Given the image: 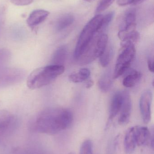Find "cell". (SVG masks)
I'll list each match as a JSON object with an SVG mask.
<instances>
[{
  "instance_id": "2e32d148",
  "label": "cell",
  "mask_w": 154,
  "mask_h": 154,
  "mask_svg": "<svg viewBox=\"0 0 154 154\" xmlns=\"http://www.w3.org/2000/svg\"><path fill=\"white\" fill-rule=\"evenodd\" d=\"M74 17L72 14H67L61 16L57 20L55 25L56 30L58 32L63 30L72 24Z\"/></svg>"
},
{
  "instance_id": "7a4b0ae2",
  "label": "cell",
  "mask_w": 154,
  "mask_h": 154,
  "mask_svg": "<svg viewBox=\"0 0 154 154\" xmlns=\"http://www.w3.org/2000/svg\"><path fill=\"white\" fill-rule=\"evenodd\" d=\"M65 71L63 66L51 65L33 70L28 77L27 85L31 89H35L49 85Z\"/></svg>"
},
{
  "instance_id": "30bf717a",
  "label": "cell",
  "mask_w": 154,
  "mask_h": 154,
  "mask_svg": "<svg viewBox=\"0 0 154 154\" xmlns=\"http://www.w3.org/2000/svg\"><path fill=\"white\" fill-rule=\"evenodd\" d=\"M124 98L123 91H118L113 96L110 104L108 121L111 122L120 112Z\"/></svg>"
},
{
  "instance_id": "d6986e66",
  "label": "cell",
  "mask_w": 154,
  "mask_h": 154,
  "mask_svg": "<svg viewBox=\"0 0 154 154\" xmlns=\"http://www.w3.org/2000/svg\"><path fill=\"white\" fill-rule=\"evenodd\" d=\"M113 55V49L112 47L107 46L104 52L99 57V62L100 65L104 67L107 66L110 63Z\"/></svg>"
},
{
  "instance_id": "603a6c76",
  "label": "cell",
  "mask_w": 154,
  "mask_h": 154,
  "mask_svg": "<svg viewBox=\"0 0 154 154\" xmlns=\"http://www.w3.org/2000/svg\"><path fill=\"white\" fill-rule=\"evenodd\" d=\"M114 16H115V12L114 11L110 12L106 14L105 16H103L100 23V29H99L100 33H101L109 25L113 20Z\"/></svg>"
},
{
  "instance_id": "cb8c5ba5",
  "label": "cell",
  "mask_w": 154,
  "mask_h": 154,
  "mask_svg": "<svg viewBox=\"0 0 154 154\" xmlns=\"http://www.w3.org/2000/svg\"><path fill=\"white\" fill-rule=\"evenodd\" d=\"M115 0H101L96 9V13L98 14L106 10Z\"/></svg>"
},
{
  "instance_id": "d4e9b609",
  "label": "cell",
  "mask_w": 154,
  "mask_h": 154,
  "mask_svg": "<svg viewBox=\"0 0 154 154\" xmlns=\"http://www.w3.org/2000/svg\"><path fill=\"white\" fill-rule=\"evenodd\" d=\"M33 1V0H11V2L15 5L24 6L30 4Z\"/></svg>"
},
{
  "instance_id": "7c38bea8",
  "label": "cell",
  "mask_w": 154,
  "mask_h": 154,
  "mask_svg": "<svg viewBox=\"0 0 154 154\" xmlns=\"http://www.w3.org/2000/svg\"><path fill=\"white\" fill-rule=\"evenodd\" d=\"M135 27L123 29L119 31L118 37L121 42H130L135 43L139 40L140 35L136 30Z\"/></svg>"
},
{
  "instance_id": "44dd1931",
  "label": "cell",
  "mask_w": 154,
  "mask_h": 154,
  "mask_svg": "<svg viewBox=\"0 0 154 154\" xmlns=\"http://www.w3.org/2000/svg\"><path fill=\"white\" fill-rule=\"evenodd\" d=\"M136 11L134 9L129 10L127 12L124 16V28L136 24Z\"/></svg>"
},
{
  "instance_id": "4fadbf2b",
  "label": "cell",
  "mask_w": 154,
  "mask_h": 154,
  "mask_svg": "<svg viewBox=\"0 0 154 154\" xmlns=\"http://www.w3.org/2000/svg\"><path fill=\"white\" fill-rule=\"evenodd\" d=\"M49 14L45 10H35L29 15L27 20V24L30 27H35L44 21Z\"/></svg>"
},
{
  "instance_id": "ba28073f",
  "label": "cell",
  "mask_w": 154,
  "mask_h": 154,
  "mask_svg": "<svg viewBox=\"0 0 154 154\" xmlns=\"http://www.w3.org/2000/svg\"><path fill=\"white\" fill-rule=\"evenodd\" d=\"M152 93L150 91H147L143 93L140 98L139 106L141 116L144 123L148 124L152 118Z\"/></svg>"
},
{
  "instance_id": "ac0fdd59",
  "label": "cell",
  "mask_w": 154,
  "mask_h": 154,
  "mask_svg": "<svg viewBox=\"0 0 154 154\" xmlns=\"http://www.w3.org/2000/svg\"><path fill=\"white\" fill-rule=\"evenodd\" d=\"M90 75V71L88 69H81L78 73L70 75L69 79L74 83H80L86 80Z\"/></svg>"
},
{
  "instance_id": "4dcf8cb0",
  "label": "cell",
  "mask_w": 154,
  "mask_h": 154,
  "mask_svg": "<svg viewBox=\"0 0 154 154\" xmlns=\"http://www.w3.org/2000/svg\"><path fill=\"white\" fill-rule=\"evenodd\" d=\"M85 1H87V2H90V1H92V0H85Z\"/></svg>"
},
{
  "instance_id": "277c9868",
  "label": "cell",
  "mask_w": 154,
  "mask_h": 154,
  "mask_svg": "<svg viewBox=\"0 0 154 154\" xmlns=\"http://www.w3.org/2000/svg\"><path fill=\"white\" fill-rule=\"evenodd\" d=\"M96 35L78 59L82 65L91 63L99 58L107 46L108 37L107 34H100L97 36Z\"/></svg>"
},
{
  "instance_id": "4316f807",
  "label": "cell",
  "mask_w": 154,
  "mask_h": 154,
  "mask_svg": "<svg viewBox=\"0 0 154 154\" xmlns=\"http://www.w3.org/2000/svg\"><path fill=\"white\" fill-rule=\"evenodd\" d=\"M147 65H148V69L150 70V72L153 73L154 72L153 60L151 59H148V60H147Z\"/></svg>"
},
{
  "instance_id": "f1b7e54d",
  "label": "cell",
  "mask_w": 154,
  "mask_h": 154,
  "mask_svg": "<svg viewBox=\"0 0 154 154\" xmlns=\"http://www.w3.org/2000/svg\"><path fill=\"white\" fill-rule=\"evenodd\" d=\"M145 1H146V0H134L132 5H137L142 3V2Z\"/></svg>"
},
{
  "instance_id": "6da1fadb",
  "label": "cell",
  "mask_w": 154,
  "mask_h": 154,
  "mask_svg": "<svg viewBox=\"0 0 154 154\" xmlns=\"http://www.w3.org/2000/svg\"><path fill=\"white\" fill-rule=\"evenodd\" d=\"M73 115L68 109L51 107L42 111L36 117L34 127L38 132L55 134L69 128Z\"/></svg>"
},
{
  "instance_id": "f546056e",
  "label": "cell",
  "mask_w": 154,
  "mask_h": 154,
  "mask_svg": "<svg viewBox=\"0 0 154 154\" xmlns=\"http://www.w3.org/2000/svg\"><path fill=\"white\" fill-rule=\"evenodd\" d=\"M68 154H76L75 153L72 152H70Z\"/></svg>"
},
{
  "instance_id": "8992f818",
  "label": "cell",
  "mask_w": 154,
  "mask_h": 154,
  "mask_svg": "<svg viewBox=\"0 0 154 154\" xmlns=\"http://www.w3.org/2000/svg\"><path fill=\"white\" fill-rule=\"evenodd\" d=\"M26 75L25 70L18 68L6 67L0 69V89L21 82Z\"/></svg>"
},
{
  "instance_id": "8fae6325",
  "label": "cell",
  "mask_w": 154,
  "mask_h": 154,
  "mask_svg": "<svg viewBox=\"0 0 154 154\" xmlns=\"http://www.w3.org/2000/svg\"><path fill=\"white\" fill-rule=\"evenodd\" d=\"M124 150L126 154H132L137 146L134 127L127 131L124 138Z\"/></svg>"
},
{
  "instance_id": "484cf974",
  "label": "cell",
  "mask_w": 154,
  "mask_h": 154,
  "mask_svg": "<svg viewBox=\"0 0 154 154\" xmlns=\"http://www.w3.org/2000/svg\"><path fill=\"white\" fill-rule=\"evenodd\" d=\"M134 0H118L117 3L120 6H125L129 4H132Z\"/></svg>"
},
{
  "instance_id": "5b68a950",
  "label": "cell",
  "mask_w": 154,
  "mask_h": 154,
  "mask_svg": "<svg viewBox=\"0 0 154 154\" xmlns=\"http://www.w3.org/2000/svg\"><path fill=\"white\" fill-rule=\"evenodd\" d=\"M121 46L113 75L115 79L123 75L129 68L135 57L136 49L134 43L121 42Z\"/></svg>"
},
{
  "instance_id": "52a82bcc",
  "label": "cell",
  "mask_w": 154,
  "mask_h": 154,
  "mask_svg": "<svg viewBox=\"0 0 154 154\" xmlns=\"http://www.w3.org/2000/svg\"><path fill=\"white\" fill-rule=\"evenodd\" d=\"M134 128L137 146L147 145L153 148L154 132L153 130L150 131L146 127L141 126H137Z\"/></svg>"
},
{
  "instance_id": "7402d4cb",
  "label": "cell",
  "mask_w": 154,
  "mask_h": 154,
  "mask_svg": "<svg viewBox=\"0 0 154 154\" xmlns=\"http://www.w3.org/2000/svg\"><path fill=\"white\" fill-rule=\"evenodd\" d=\"M79 154H93V144L91 140L87 139L82 143Z\"/></svg>"
},
{
  "instance_id": "83f0119b",
  "label": "cell",
  "mask_w": 154,
  "mask_h": 154,
  "mask_svg": "<svg viewBox=\"0 0 154 154\" xmlns=\"http://www.w3.org/2000/svg\"><path fill=\"white\" fill-rule=\"evenodd\" d=\"M94 85V82L92 80H90L87 82L86 85V88H91L93 85Z\"/></svg>"
},
{
  "instance_id": "9c48e42d",
  "label": "cell",
  "mask_w": 154,
  "mask_h": 154,
  "mask_svg": "<svg viewBox=\"0 0 154 154\" xmlns=\"http://www.w3.org/2000/svg\"><path fill=\"white\" fill-rule=\"evenodd\" d=\"M124 98L121 109L119 112L118 124L121 125H127L129 122L132 110V102L129 93L124 91Z\"/></svg>"
},
{
  "instance_id": "e0dca14e",
  "label": "cell",
  "mask_w": 154,
  "mask_h": 154,
  "mask_svg": "<svg viewBox=\"0 0 154 154\" xmlns=\"http://www.w3.org/2000/svg\"><path fill=\"white\" fill-rule=\"evenodd\" d=\"M112 84L111 73L109 71L103 74L98 81V86L103 92H108L110 90Z\"/></svg>"
},
{
  "instance_id": "9a60e30c",
  "label": "cell",
  "mask_w": 154,
  "mask_h": 154,
  "mask_svg": "<svg viewBox=\"0 0 154 154\" xmlns=\"http://www.w3.org/2000/svg\"><path fill=\"white\" fill-rule=\"evenodd\" d=\"M142 78V74L139 71L132 70L123 80V84L126 88H132L135 86Z\"/></svg>"
},
{
  "instance_id": "3957f363",
  "label": "cell",
  "mask_w": 154,
  "mask_h": 154,
  "mask_svg": "<svg viewBox=\"0 0 154 154\" xmlns=\"http://www.w3.org/2000/svg\"><path fill=\"white\" fill-rule=\"evenodd\" d=\"M103 17L102 14H97L85 25L80 35L75 48L74 59L77 60L95 35L100 33L99 29Z\"/></svg>"
},
{
  "instance_id": "5bb4252c",
  "label": "cell",
  "mask_w": 154,
  "mask_h": 154,
  "mask_svg": "<svg viewBox=\"0 0 154 154\" xmlns=\"http://www.w3.org/2000/svg\"><path fill=\"white\" fill-rule=\"evenodd\" d=\"M68 57V49L65 46L58 48L53 53L52 59V65L63 66Z\"/></svg>"
},
{
  "instance_id": "ffe728a7",
  "label": "cell",
  "mask_w": 154,
  "mask_h": 154,
  "mask_svg": "<svg viewBox=\"0 0 154 154\" xmlns=\"http://www.w3.org/2000/svg\"><path fill=\"white\" fill-rule=\"evenodd\" d=\"M11 57V53L8 49H0V69L8 66Z\"/></svg>"
}]
</instances>
